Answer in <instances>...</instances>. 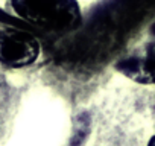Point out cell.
<instances>
[{
  "label": "cell",
  "mask_w": 155,
  "mask_h": 146,
  "mask_svg": "<svg viewBox=\"0 0 155 146\" xmlns=\"http://www.w3.org/2000/svg\"><path fill=\"white\" fill-rule=\"evenodd\" d=\"M12 12L46 31H70L81 25L78 0H11Z\"/></svg>",
  "instance_id": "1"
},
{
  "label": "cell",
  "mask_w": 155,
  "mask_h": 146,
  "mask_svg": "<svg viewBox=\"0 0 155 146\" xmlns=\"http://www.w3.org/2000/svg\"><path fill=\"white\" fill-rule=\"evenodd\" d=\"M116 68L137 84L155 85V23L144 41L116 62Z\"/></svg>",
  "instance_id": "2"
},
{
  "label": "cell",
  "mask_w": 155,
  "mask_h": 146,
  "mask_svg": "<svg viewBox=\"0 0 155 146\" xmlns=\"http://www.w3.org/2000/svg\"><path fill=\"white\" fill-rule=\"evenodd\" d=\"M40 43L37 38L21 29H0V62L20 68L31 65L40 56Z\"/></svg>",
  "instance_id": "3"
},
{
  "label": "cell",
  "mask_w": 155,
  "mask_h": 146,
  "mask_svg": "<svg viewBox=\"0 0 155 146\" xmlns=\"http://www.w3.org/2000/svg\"><path fill=\"white\" fill-rule=\"evenodd\" d=\"M147 146H155V135H152L147 141Z\"/></svg>",
  "instance_id": "4"
}]
</instances>
